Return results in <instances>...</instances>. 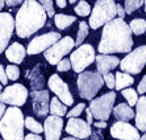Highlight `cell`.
I'll list each match as a JSON object with an SVG mask.
<instances>
[{"mask_svg": "<svg viewBox=\"0 0 146 140\" xmlns=\"http://www.w3.org/2000/svg\"><path fill=\"white\" fill-rule=\"evenodd\" d=\"M133 48L132 31L124 19H112L104 24L98 50L100 54L129 53Z\"/></svg>", "mask_w": 146, "mask_h": 140, "instance_id": "obj_1", "label": "cell"}, {"mask_svg": "<svg viewBox=\"0 0 146 140\" xmlns=\"http://www.w3.org/2000/svg\"><path fill=\"white\" fill-rule=\"evenodd\" d=\"M48 20L44 7L37 0H24L15 17V29L20 38H28L38 32Z\"/></svg>", "mask_w": 146, "mask_h": 140, "instance_id": "obj_2", "label": "cell"}, {"mask_svg": "<svg viewBox=\"0 0 146 140\" xmlns=\"http://www.w3.org/2000/svg\"><path fill=\"white\" fill-rule=\"evenodd\" d=\"M0 135L4 140H24V115L19 107L5 110L0 119Z\"/></svg>", "mask_w": 146, "mask_h": 140, "instance_id": "obj_3", "label": "cell"}, {"mask_svg": "<svg viewBox=\"0 0 146 140\" xmlns=\"http://www.w3.org/2000/svg\"><path fill=\"white\" fill-rule=\"evenodd\" d=\"M80 98L91 100L102 90L104 81L98 72H82L76 81Z\"/></svg>", "mask_w": 146, "mask_h": 140, "instance_id": "obj_4", "label": "cell"}, {"mask_svg": "<svg viewBox=\"0 0 146 140\" xmlns=\"http://www.w3.org/2000/svg\"><path fill=\"white\" fill-rule=\"evenodd\" d=\"M116 17L115 0H96L95 7L90 16V27L98 29Z\"/></svg>", "mask_w": 146, "mask_h": 140, "instance_id": "obj_5", "label": "cell"}, {"mask_svg": "<svg viewBox=\"0 0 146 140\" xmlns=\"http://www.w3.org/2000/svg\"><path fill=\"white\" fill-rule=\"evenodd\" d=\"M146 65V45H141L120 61V69L128 74H138Z\"/></svg>", "mask_w": 146, "mask_h": 140, "instance_id": "obj_6", "label": "cell"}, {"mask_svg": "<svg viewBox=\"0 0 146 140\" xmlns=\"http://www.w3.org/2000/svg\"><path fill=\"white\" fill-rule=\"evenodd\" d=\"M116 100V94L113 91H109L104 95L99 96L96 99H91V104H90V111L92 116L98 120H107L109 119V115L112 113L113 104Z\"/></svg>", "mask_w": 146, "mask_h": 140, "instance_id": "obj_7", "label": "cell"}, {"mask_svg": "<svg viewBox=\"0 0 146 140\" xmlns=\"http://www.w3.org/2000/svg\"><path fill=\"white\" fill-rule=\"evenodd\" d=\"M95 61V49L90 44L79 45L76 50H74L70 56L71 68L75 73L84 72L86 68H88L92 62Z\"/></svg>", "mask_w": 146, "mask_h": 140, "instance_id": "obj_8", "label": "cell"}, {"mask_svg": "<svg viewBox=\"0 0 146 140\" xmlns=\"http://www.w3.org/2000/svg\"><path fill=\"white\" fill-rule=\"evenodd\" d=\"M28 92L27 87L21 83H15V85L7 86L4 90L0 92V102L4 104H11L15 107L24 106L28 99Z\"/></svg>", "mask_w": 146, "mask_h": 140, "instance_id": "obj_9", "label": "cell"}, {"mask_svg": "<svg viewBox=\"0 0 146 140\" xmlns=\"http://www.w3.org/2000/svg\"><path fill=\"white\" fill-rule=\"evenodd\" d=\"M75 46L74 40L70 36L61 37L55 44H53L49 49L45 50V58L48 60L50 65H57L62 58H65L66 54H68Z\"/></svg>", "mask_w": 146, "mask_h": 140, "instance_id": "obj_10", "label": "cell"}, {"mask_svg": "<svg viewBox=\"0 0 146 140\" xmlns=\"http://www.w3.org/2000/svg\"><path fill=\"white\" fill-rule=\"evenodd\" d=\"M61 37V33H58V32H48V33L40 34L29 42L27 48V53L31 56L42 53V52L50 48L53 44H55Z\"/></svg>", "mask_w": 146, "mask_h": 140, "instance_id": "obj_11", "label": "cell"}, {"mask_svg": "<svg viewBox=\"0 0 146 140\" xmlns=\"http://www.w3.org/2000/svg\"><path fill=\"white\" fill-rule=\"evenodd\" d=\"M48 86L63 104L71 106L74 103V98H72V94L70 91V89H68V85L58 74L50 75V78L48 81Z\"/></svg>", "mask_w": 146, "mask_h": 140, "instance_id": "obj_12", "label": "cell"}, {"mask_svg": "<svg viewBox=\"0 0 146 140\" xmlns=\"http://www.w3.org/2000/svg\"><path fill=\"white\" fill-rule=\"evenodd\" d=\"M15 20L9 12H0V54L5 50L13 34Z\"/></svg>", "mask_w": 146, "mask_h": 140, "instance_id": "obj_13", "label": "cell"}, {"mask_svg": "<svg viewBox=\"0 0 146 140\" xmlns=\"http://www.w3.org/2000/svg\"><path fill=\"white\" fill-rule=\"evenodd\" d=\"M32 106L33 111L37 116L45 118L49 113V103H50V96H49L48 90H33L31 92Z\"/></svg>", "mask_w": 146, "mask_h": 140, "instance_id": "obj_14", "label": "cell"}, {"mask_svg": "<svg viewBox=\"0 0 146 140\" xmlns=\"http://www.w3.org/2000/svg\"><path fill=\"white\" fill-rule=\"evenodd\" d=\"M111 135L115 139L119 140H138L139 132L136 127H133L128 122H120L117 120L111 127Z\"/></svg>", "mask_w": 146, "mask_h": 140, "instance_id": "obj_15", "label": "cell"}, {"mask_svg": "<svg viewBox=\"0 0 146 140\" xmlns=\"http://www.w3.org/2000/svg\"><path fill=\"white\" fill-rule=\"evenodd\" d=\"M66 132L72 135L76 139H87L91 136V126L86 120L79 118H68V122L66 124Z\"/></svg>", "mask_w": 146, "mask_h": 140, "instance_id": "obj_16", "label": "cell"}, {"mask_svg": "<svg viewBox=\"0 0 146 140\" xmlns=\"http://www.w3.org/2000/svg\"><path fill=\"white\" fill-rule=\"evenodd\" d=\"M42 127L45 131V140H59L63 131V119L55 115L46 116Z\"/></svg>", "mask_w": 146, "mask_h": 140, "instance_id": "obj_17", "label": "cell"}, {"mask_svg": "<svg viewBox=\"0 0 146 140\" xmlns=\"http://www.w3.org/2000/svg\"><path fill=\"white\" fill-rule=\"evenodd\" d=\"M96 61V69H98L99 74H107L111 73V70H113L115 68H117L120 64L119 58L116 56H108V54H99L95 56Z\"/></svg>", "mask_w": 146, "mask_h": 140, "instance_id": "obj_18", "label": "cell"}, {"mask_svg": "<svg viewBox=\"0 0 146 140\" xmlns=\"http://www.w3.org/2000/svg\"><path fill=\"white\" fill-rule=\"evenodd\" d=\"M25 56H27V49L20 42H13V44H11L5 49V57H7V60L9 62H12V64H15V65L21 64L25 60Z\"/></svg>", "mask_w": 146, "mask_h": 140, "instance_id": "obj_19", "label": "cell"}, {"mask_svg": "<svg viewBox=\"0 0 146 140\" xmlns=\"http://www.w3.org/2000/svg\"><path fill=\"white\" fill-rule=\"evenodd\" d=\"M136 128L142 132H146V96L138 98L136 103Z\"/></svg>", "mask_w": 146, "mask_h": 140, "instance_id": "obj_20", "label": "cell"}, {"mask_svg": "<svg viewBox=\"0 0 146 140\" xmlns=\"http://www.w3.org/2000/svg\"><path fill=\"white\" fill-rule=\"evenodd\" d=\"M112 113L116 119L120 122H129L130 119L134 118V111L126 103H119L117 106L112 109Z\"/></svg>", "mask_w": 146, "mask_h": 140, "instance_id": "obj_21", "label": "cell"}, {"mask_svg": "<svg viewBox=\"0 0 146 140\" xmlns=\"http://www.w3.org/2000/svg\"><path fill=\"white\" fill-rule=\"evenodd\" d=\"M134 83V78L128 73H121L117 72L115 75V89L122 90L125 87H129Z\"/></svg>", "mask_w": 146, "mask_h": 140, "instance_id": "obj_22", "label": "cell"}, {"mask_svg": "<svg viewBox=\"0 0 146 140\" xmlns=\"http://www.w3.org/2000/svg\"><path fill=\"white\" fill-rule=\"evenodd\" d=\"M28 78L31 79L32 89L33 90H41L42 87H44V77H42V73H41V65L40 64L34 66V69L32 70V74L29 75Z\"/></svg>", "mask_w": 146, "mask_h": 140, "instance_id": "obj_23", "label": "cell"}, {"mask_svg": "<svg viewBox=\"0 0 146 140\" xmlns=\"http://www.w3.org/2000/svg\"><path fill=\"white\" fill-rule=\"evenodd\" d=\"M53 17H54L55 27H57L58 29H61V31L68 28L71 24H74L75 20H76V17L70 16V15H63V13H57Z\"/></svg>", "mask_w": 146, "mask_h": 140, "instance_id": "obj_24", "label": "cell"}, {"mask_svg": "<svg viewBox=\"0 0 146 140\" xmlns=\"http://www.w3.org/2000/svg\"><path fill=\"white\" fill-rule=\"evenodd\" d=\"M66 104H63V103L59 100L58 98H51L50 99V103H49V113L51 114V115H55V116H63L66 115V113H67V109H66Z\"/></svg>", "mask_w": 146, "mask_h": 140, "instance_id": "obj_25", "label": "cell"}, {"mask_svg": "<svg viewBox=\"0 0 146 140\" xmlns=\"http://www.w3.org/2000/svg\"><path fill=\"white\" fill-rule=\"evenodd\" d=\"M24 126H25V128H28V130L32 131L33 133H38V135H40L41 132H44L42 124H41L40 122H37V120H34V118H32V116H27V118H25Z\"/></svg>", "mask_w": 146, "mask_h": 140, "instance_id": "obj_26", "label": "cell"}, {"mask_svg": "<svg viewBox=\"0 0 146 140\" xmlns=\"http://www.w3.org/2000/svg\"><path fill=\"white\" fill-rule=\"evenodd\" d=\"M129 28L132 31V33L137 34V36L143 34L146 32V20H143V19H134V20L130 21Z\"/></svg>", "mask_w": 146, "mask_h": 140, "instance_id": "obj_27", "label": "cell"}, {"mask_svg": "<svg viewBox=\"0 0 146 140\" xmlns=\"http://www.w3.org/2000/svg\"><path fill=\"white\" fill-rule=\"evenodd\" d=\"M88 36V25L86 21H80L79 23V29H78V34H76V41H74L75 45H82L83 41H84L86 38Z\"/></svg>", "mask_w": 146, "mask_h": 140, "instance_id": "obj_28", "label": "cell"}, {"mask_svg": "<svg viewBox=\"0 0 146 140\" xmlns=\"http://www.w3.org/2000/svg\"><path fill=\"white\" fill-rule=\"evenodd\" d=\"M122 95H124V98L128 100V103H129V106H136L137 100H138V92L136 91V90L130 89V87H126V89H122Z\"/></svg>", "mask_w": 146, "mask_h": 140, "instance_id": "obj_29", "label": "cell"}, {"mask_svg": "<svg viewBox=\"0 0 146 140\" xmlns=\"http://www.w3.org/2000/svg\"><path fill=\"white\" fill-rule=\"evenodd\" d=\"M75 13L79 15V16H88L91 13V5H90L86 0H80L78 4H76V7L74 8Z\"/></svg>", "mask_w": 146, "mask_h": 140, "instance_id": "obj_30", "label": "cell"}, {"mask_svg": "<svg viewBox=\"0 0 146 140\" xmlns=\"http://www.w3.org/2000/svg\"><path fill=\"white\" fill-rule=\"evenodd\" d=\"M143 4V0H125V5H124V9H125V13H133L134 11H137L141 5Z\"/></svg>", "mask_w": 146, "mask_h": 140, "instance_id": "obj_31", "label": "cell"}, {"mask_svg": "<svg viewBox=\"0 0 146 140\" xmlns=\"http://www.w3.org/2000/svg\"><path fill=\"white\" fill-rule=\"evenodd\" d=\"M5 74H7V78L8 81H17V79L20 78V69H19V66L16 65H8L7 68H5Z\"/></svg>", "mask_w": 146, "mask_h": 140, "instance_id": "obj_32", "label": "cell"}, {"mask_svg": "<svg viewBox=\"0 0 146 140\" xmlns=\"http://www.w3.org/2000/svg\"><path fill=\"white\" fill-rule=\"evenodd\" d=\"M38 3L44 7V9L46 11V15L50 17L54 16V5H53V0H37Z\"/></svg>", "mask_w": 146, "mask_h": 140, "instance_id": "obj_33", "label": "cell"}, {"mask_svg": "<svg viewBox=\"0 0 146 140\" xmlns=\"http://www.w3.org/2000/svg\"><path fill=\"white\" fill-rule=\"evenodd\" d=\"M84 109H86L84 103H79V104H76V106L71 110V111L66 113V115H67V118H78V116L83 113V110Z\"/></svg>", "mask_w": 146, "mask_h": 140, "instance_id": "obj_34", "label": "cell"}, {"mask_svg": "<svg viewBox=\"0 0 146 140\" xmlns=\"http://www.w3.org/2000/svg\"><path fill=\"white\" fill-rule=\"evenodd\" d=\"M57 69L58 72H67L71 69V62L68 58H62L61 61L57 64Z\"/></svg>", "mask_w": 146, "mask_h": 140, "instance_id": "obj_35", "label": "cell"}, {"mask_svg": "<svg viewBox=\"0 0 146 140\" xmlns=\"http://www.w3.org/2000/svg\"><path fill=\"white\" fill-rule=\"evenodd\" d=\"M103 81H104V83L108 86V89H115V75H113L112 73H107V74H104Z\"/></svg>", "mask_w": 146, "mask_h": 140, "instance_id": "obj_36", "label": "cell"}, {"mask_svg": "<svg viewBox=\"0 0 146 140\" xmlns=\"http://www.w3.org/2000/svg\"><path fill=\"white\" fill-rule=\"evenodd\" d=\"M0 83L4 85V86L8 83V78H7V74H5V69H4L3 65H0Z\"/></svg>", "mask_w": 146, "mask_h": 140, "instance_id": "obj_37", "label": "cell"}, {"mask_svg": "<svg viewBox=\"0 0 146 140\" xmlns=\"http://www.w3.org/2000/svg\"><path fill=\"white\" fill-rule=\"evenodd\" d=\"M137 92H139V94H145L146 92V75L139 81L138 87H137Z\"/></svg>", "mask_w": 146, "mask_h": 140, "instance_id": "obj_38", "label": "cell"}, {"mask_svg": "<svg viewBox=\"0 0 146 140\" xmlns=\"http://www.w3.org/2000/svg\"><path fill=\"white\" fill-rule=\"evenodd\" d=\"M116 15L120 17V19H124L125 17V9H124V7L122 5H120V4H116Z\"/></svg>", "mask_w": 146, "mask_h": 140, "instance_id": "obj_39", "label": "cell"}, {"mask_svg": "<svg viewBox=\"0 0 146 140\" xmlns=\"http://www.w3.org/2000/svg\"><path fill=\"white\" fill-rule=\"evenodd\" d=\"M24 140H42V137L38 135V133H28L24 136Z\"/></svg>", "mask_w": 146, "mask_h": 140, "instance_id": "obj_40", "label": "cell"}, {"mask_svg": "<svg viewBox=\"0 0 146 140\" xmlns=\"http://www.w3.org/2000/svg\"><path fill=\"white\" fill-rule=\"evenodd\" d=\"M24 0H4V3L7 4L8 7H16L19 4H21Z\"/></svg>", "mask_w": 146, "mask_h": 140, "instance_id": "obj_41", "label": "cell"}, {"mask_svg": "<svg viewBox=\"0 0 146 140\" xmlns=\"http://www.w3.org/2000/svg\"><path fill=\"white\" fill-rule=\"evenodd\" d=\"M94 126L96 128H99V130H104L107 127V122H104V120H96L95 123H94Z\"/></svg>", "mask_w": 146, "mask_h": 140, "instance_id": "obj_42", "label": "cell"}, {"mask_svg": "<svg viewBox=\"0 0 146 140\" xmlns=\"http://www.w3.org/2000/svg\"><path fill=\"white\" fill-rule=\"evenodd\" d=\"M86 114H87V123L91 126V124L94 123V116H92V114H91V111H90V109L86 110Z\"/></svg>", "mask_w": 146, "mask_h": 140, "instance_id": "obj_43", "label": "cell"}, {"mask_svg": "<svg viewBox=\"0 0 146 140\" xmlns=\"http://www.w3.org/2000/svg\"><path fill=\"white\" fill-rule=\"evenodd\" d=\"M55 3H57V5L59 8H66V5H67L66 0H55Z\"/></svg>", "mask_w": 146, "mask_h": 140, "instance_id": "obj_44", "label": "cell"}, {"mask_svg": "<svg viewBox=\"0 0 146 140\" xmlns=\"http://www.w3.org/2000/svg\"><path fill=\"white\" fill-rule=\"evenodd\" d=\"M5 110H7V107H5V104H4V103H1V102H0V119L3 118L4 113H5Z\"/></svg>", "mask_w": 146, "mask_h": 140, "instance_id": "obj_45", "label": "cell"}, {"mask_svg": "<svg viewBox=\"0 0 146 140\" xmlns=\"http://www.w3.org/2000/svg\"><path fill=\"white\" fill-rule=\"evenodd\" d=\"M4 5H5V3H4V0H0V12H1V9H3Z\"/></svg>", "mask_w": 146, "mask_h": 140, "instance_id": "obj_46", "label": "cell"}, {"mask_svg": "<svg viewBox=\"0 0 146 140\" xmlns=\"http://www.w3.org/2000/svg\"><path fill=\"white\" fill-rule=\"evenodd\" d=\"M62 140H80V139H76V137L72 136V137H63Z\"/></svg>", "mask_w": 146, "mask_h": 140, "instance_id": "obj_47", "label": "cell"}, {"mask_svg": "<svg viewBox=\"0 0 146 140\" xmlns=\"http://www.w3.org/2000/svg\"><path fill=\"white\" fill-rule=\"evenodd\" d=\"M138 140H146V132H145V135H143V136H141Z\"/></svg>", "mask_w": 146, "mask_h": 140, "instance_id": "obj_48", "label": "cell"}, {"mask_svg": "<svg viewBox=\"0 0 146 140\" xmlns=\"http://www.w3.org/2000/svg\"><path fill=\"white\" fill-rule=\"evenodd\" d=\"M68 3H76V0H68Z\"/></svg>", "mask_w": 146, "mask_h": 140, "instance_id": "obj_49", "label": "cell"}, {"mask_svg": "<svg viewBox=\"0 0 146 140\" xmlns=\"http://www.w3.org/2000/svg\"><path fill=\"white\" fill-rule=\"evenodd\" d=\"M143 5H145V12H146V0H143Z\"/></svg>", "mask_w": 146, "mask_h": 140, "instance_id": "obj_50", "label": "cell"}, {"mask_svg": "<svg viewBox=\"0 0 146 140\" xmlns=\"http://www.w3.org/2000/svg\"><path fill=\"white\" fill-rule=\"evenodd\" d=\"M1 90H3V85L0 83V92H1Z\"/></svg>", "mask_w": 146, "mask_h": 140, "instance_id": "obj_51", "label": "cell"}, {"mask_svg": "<svg viewBox=\"0 0 146 140\" xmlns=\"http://www.w3.org/2000/svg\"><path fill=\"white\" fill-rule=\"evenodd\" d=\"M0 140H4V139H0Z\"/></svg>", "mask_w": 146, "mask_h": 140, "instance_id": "obj_52", "label": "cell"}]
</instances>
